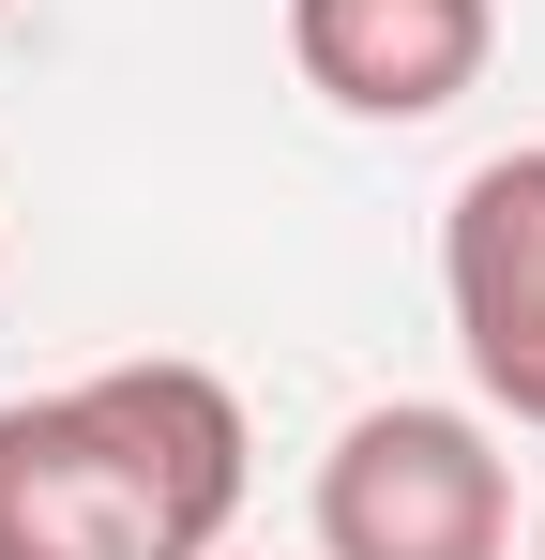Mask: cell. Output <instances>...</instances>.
<instances>
[{
  "label": "cell",
  "mask_w": 545,
  "mask_h": 560,
  "mask_svg": "<svg viewBox=\"0 0 545 560\" xmlns=\"http://www.w3.org/2000/svg\"><path fill=\"white\" fill-rule=\"evenodd\" d=\"M243 394L182 349L0 394V560H212L243 530Z\"/></svg>",
  "instance_id": "obj_1"
},
{
  "label": "cell",
  "mask_w": 545,
  "mask_h": 560,
  "mask_svg": "<svg viewBox=\"0 0 545 560\" xmlns=\"http://www.w3.org/2000/svg\"><path fill=\"white\" fill-rule=\"evenodd\" d=\"M515 546V469L485 409L379 394L318 455V560H500Z\"/></svg>",
  "instance_id": "obj_2"
},
{
  "label": "cell",
  "mask_w": 545,
  "mask_h": 560,
  "mask_svg": "<svg viewBox=\"0 0 545 560\" xmlns=\"http://www.w3.org/2000/svg\"><path fill=\"white\" fill-rule=\"evenodd\" d=\"M440 303H454V349H469V394L500 424H545V137L531 152H485L454 183Z\"/></svg>",
  "instance_id": "obj_3"
},
{
  "label": "cell",
  "mask_w": 545,
  "mask_h": 560,
  "mask_svg": "<svg viewBox=\"0 0 545 560\" xmlns=\"http://www.w3.org/2000/svg\"><path fill=\"white\" fill-rule=\"evenodd\" d=\"M288 61L334 121H440L500 61V0H288Z\"/></svg>",
  "instance_id": "obj_4"
},
{
  "label": "cell",
  "mask_w": 545,
  "mask_h": 560,
  "mask_svg": "<svg viewBox=\"0 0 545 560\" xmlns=\"http://www.w3.org/2000/svg\"><path fill=\"white\" fill-rule=\"evenodd\" d=\"M531 560H545V515H531Z\"/></svg>",
  "instance_id": "obj_5"
}]
</instances>
